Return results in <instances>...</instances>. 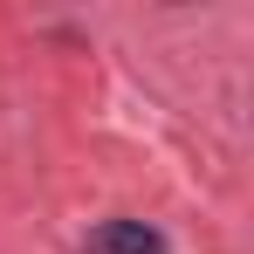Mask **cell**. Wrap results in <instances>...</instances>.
<instances>
[{"label": "cell", "mask_w": 254, "mask_h": 254, "mask_svg": "<svg viewBox=\"0 0 254 254\" xmlns=\"http://www.w3.org/2000/svg\"><path fill=\"white\" fill-rule=\"evenodd\" d=\"M96 254H165V241L144 227V220H110L96 234Z\"/></svg>", "instance_id": "6da1fadb"}]
</instances>
